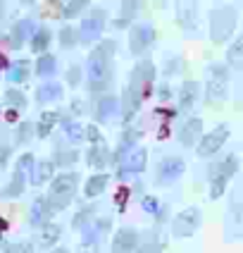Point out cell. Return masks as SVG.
<instances>
[{
  "label": "cell",
  "mask_w": 243,
  "mask_h": 253,
  "mask_svg": "<svg viewBox=\"0 0 243 253\" xmlns=\"http://www.w3.org/2000/svg\"><path fill=\"white\" fill-rule=\"evenodd\" d=\"M112 55L114 41H103L88 55V84L91 91H103L112 82Z\"/></svg>",
  "instance_id": "obj_1"
},
{
  "label": "cell",
  "mask_w": 243,
  "mask_h": 253,
  "mask_svg": "<svg viewBox=\"0 0 243 253\" xmlns=\"http://www.w3.org/2000/svg\"><path fill=\"white\" fill-rule=\"evenodd\" d=\"M76 184H79V174L76 172H65V174H57L55 182L50 184V194L45 198L48 203V211L50 215L53 212L65 211L74 198V191H76Z\"/></svg>",
  "instance_id": "obj_2"
},
{
  "label": "cell",
  "mask_w": 243,
  "mask_h": 253,
  "mask_svg": "<svg viewBox=\"0 0 243 253\" xmlns=\"http://www.w3.org/2000/svg\"><path fill=\"white\" fill-rule=\"evenodd\" d=\"M236 172H239V158H236V155H227L224 160L210 165L208 177H210V198H212V201L224 196L229 179H231Z\"/></svg>",
  "instance_id": "obj_3"
},
{
  "label": "cell",
  "mask_w": 243,
  "mask_h": 253,
  "mask_svg": "<svg viewBox=\"0 0 243 253\" xmlns=\"http://www.w3.org/2000/svg\"><path fill=\"white\" fill-rule=\"evenodd\" d=\"M236 22H239V17H236V10L234 7H217L210 12V39L214 43H224L231 39V34H234V29H236Z\"/></svg>",
  "instance_id": "obj_4"
},
{
  "label": "cell",
  "mask_w": 243,
  "mask_h": 253,
  "mask_svg": "<svg viewBox=\"0 0 243 253\" xmlns=\"http://www.w3.org/2000/svg\"><path fill=\"white\" fill-rule=\"evenodd\" d=\"M205 96L210 103H222L229 96V67L222 62H212L208 67V84H205Z\"/></svg>",
  "instance_id": "obj_5"
},
{
  "label": "cell",
  "mask_w": 243,
  "mask_h": 253,
  "mask_svg": "<svg viewBox=\"0 0 243 253\" xmlns=\"http://www.w3.org/2000/svg\"><path fill=\"white\" fill-rule=\"evenodd\" d=\"M243 237V186H236L231 194V203L227 211V239H241Z\"/></svg>",
  "instance_id": "obj_6"
},
{
  "label": "cell",
  "mask_w": 243,
  "mask_h": 253,
  "mask_svg": "<svg viewBox=\"0 0 243 253\" xmlns=\"http://www.w3.org/2000/svg\"><path fill=\"white\" fill-rule=\"evenodd\" d=\"M200 222H203L200 208H196V206L184 208V211L174 217V222H172V237H176V239L193 237V234H196V229L200 227Z\"/></svg>",
  "instance_id": "obj_7"
},
{
  "label": "cell",
  "mask_w": 243,
  "mask_h": 253,
  "mask_svg": "<svg viewBox=\"0 0 243 253\" xmlns=\"http://www.w3.org/2000/svg\"><path fill=\"white\" fill-rule=\"evenodd\" d=\"M155 79V67L150 60H141L134 72H131V79H129V88H134L136 93H141V98H145L150 93V86Z\"/></svg>",
  "instance_id": "obj_8"
},
{
  "label": "cell",
  "mask_w": 243,
  "mask_h": 253,
  "mask_svg": "<svg viewBox=\"0 0 243 253\" xmlns=\"http://www.w3.org/2000/svg\"><path fill=\"white\" fill-rule=\"evenodd\" d=\"M229 139V125H217L212 131H208L203 139L198 141V155L200 158H210L217 151H222V146Z\"/></svg>",
  "instance_id": "obj_9"
},
{
  "label": "cell",
  "mask_w": 243,
  "mask_h": 253,
  "mask_svg": "<svg viewBox=\"0 0 243 253\" xmlns=\"http://www.w3.org/2000/svg\"><path fill=\"white\" fill-rule=\"evenodd\" d=\"M176 19H179V27L184 29L186 34H198L200 31V12L193 0H179L176 2Z\"/></svg>",
  "instance_id": "obj_10"
},
{
  "label": "cell",
  "mask_w": 243,
  "mask_h": 253,
  "mask_svg": "<svg viewBox=\"0 0 243 253\" xmlns=\"http://www.w3.org/2000/svg\"><path fill=\"white\" fill-rule=\"evenodd\" d=\"M184 169H186V163L181 158H176V155L165 158V160L157 165V184H160V186H170L172 182H176V179L184 174Z\"/></svg>",
  "instance_id": "obj_11"
},
{
  "label": "cell",
  "mask_w": 243,
  "mask_h": 253,
  "mask_svg": "<svg viewBox=\"0 0 243 253\" xmlns=\"http://www.w3.org/2000/svg\"><path fill=\"white\" fill-rule=\"evenodd\" d=\"M153 39H155L153 27L150 24H139V27L131 29V34H129V50L134 55H141V53H145L150 48Z\"/></svg>",
  "instance_id": "obj_12"
},
{
  "label": "cell",
  "mask_w": 243,
  "mask_h": 253,
  "mask_svg": "<svg viewBox=\"0 0 243 253\" xmlns=\"http://www.w3.org/2000/svg\"><path fill=\"white\" fill-rule=\"evenodd\" d=\"M103 24H105V12L103 10H93V14L86 17L84 24H81V41L84 43L98 41L100 34H103Z\"/></svg>",
  "instance_id": "obj_13"
},
{
  "label": "cell",
  "mask_w": 243,
  "mask_h": 253,
  "mask_svg": "<svg viewBox=\"0 0 243 253\" xmlns=\"http://www.w3.org/2000/svg\"><path fill=\"white\" fill-rule=\"evenodd\" d=\"M139 249V232L131 227H122L112 239V253H134Z\"/></svg>",
  "instance_id": "obj_14"
},
{
  "label": "cell",
  "mask_w": 243,
  "mask_h": 253,
  "mask_svg": "<svg viewBox=\"0 0 243 253\" xmlns=\"http://www.w3.org/2000/svg\"><path fill=\"white\" fill-rule=\"evenodd\" d=\"M200 134H203V122H200L198 117H191V120L179 129V141L188 148V146H196V143H198Z\"/></svg>",
  "instance_id": "obj_15"
},
{
  "label": "cell",
  "mask_w": 243,
  "mask_h": 253,
  "mask_svg": "<svg viewBox=\"0 0 243 253\" xmlns=\"http://www.w3.org/2000/svg\"><path fill=\"white\" fill-rule=\"evenodd\" d=\"M141 93H136L134 88H129L124 91V96H122V108H119V113H122V117H124V122H129L134 115L139 113V108H141Z\"/></svg>",
  "instance_id": "obj_16"
},
{
  "label": "cell",
  "mask_w": 243,
  "mask_h": 253,
  "mask_svg": "<svg viewBox=\"0 0 243 253\" xmlns=\"http://www.w3.org/2000/svg\"><path fill=\"white\" fill-rule=\"evenodd\" d=\"M145 160H148V153L143 151V148H136L134 153L129 155L127 160H124V168H122V177H129V174H139L145 169Z\"/></svg>",
  "instance_id": "obj_17"
},
{
  "label": "cell",
  "mask_w": 243,
  "mask_h": 253,
  "mask_svg": "<svg viewBox=\"0 0 243 253\" xmlns=\"http://www.w3.org/2000/svg\"><path fill=\"white\" fill-rule=\"evenodd\" d=\"M200 96V84L198 82H186L181 86V93H179V110H191L196 105V100Z\"/></svg>",
  "instance_id": "obj_18"
},
{
  "label": "cell",
  "mask_w": 243,
  "mask_h": 253,
  "mask_svg": "<svg viewBox=\"0 0 243 253\" xmlns=\"http://www.w3.org/2000/svg\"><path fill=\"white\" fill-rule=\"evenodd\" d=\"M227 65L231 67V70H236V72H241L243 74V34L241 36H236V41L229 45Z\"/></svg>",
  "instance_id": "obj_19"
},
{
  "label": "cell",
  "mask_w": 243,
  "mask_h": 253,
  "mask_svg": "<svg viewBox=\"0 0 243 253\" xmlns=\"http://www.w3.org/2000/svg\"><path fill=\"white\" fill-rule=\"evenodd\" d=\"M48 217H50V211H48L45 198H36L34 206H31V211H29V222H31V227H43Z\"/></svg>",
  "instance_id": "obj_20"
},
{
  "label": "cell",
  "mask_w": 243,
  "mask_h": 253,
  "mask_svg": "<svg viewBox=\"0 0 243 253\" xmlns=\"http://www.w3.org/2000/svg\"><path fill=\"white\" fill-rule=\"evenodd\" d=\"M34 22L31 19H22V22H17L12 29V45L14 48H22L24 45V41H27L29 36H34Z\"/></svg>",
  "instance_id": "obj_21"
},
{
  "label": "cell",
  "mask_w": 243,
  "mask_h": 253,
  "mask_svg": "<svg viewBox=\"0 0 243 253\" xmlns=\"http://www.w3.org/2000/svg\"><path fill=\"white\" fill-rule=\"evenodd\" d=\"M107 163H110V151H107L105 141L93 143V148L88 151V165L91 168H105Z\"/></svg>",
  "instance_id": "obj_22"
},
{
  "label": "cell",
  "mask_w": 243,
  "mask_h": 253,
  "mask_svg": "<svg viewBox=\"0 0 243 253\" xmlns=\"http://www.w3.org/2000/svg\"><path fill=\"white\" fill-rule=\"evenodd\" d=\"M53 172H55V165H53L50 160H41L38 165L31 168V182L36 184V186H41V184H45L48 179H53Z\"/></svg>",
  "instance_id": "obj_23"
},
{
  "label": "cell",
  "mask_w": 243,
  "mask_h": 253,
  "mask_svg": "<svg viewBox=\"0 0 243 253\" xmlns=\"http://www.w3.org/2000/svg\"><path fill=\"white\" fill-rule=\"evenodd\" d=\"M117 113H119V100L114 98V96H105V98H100V103H98V120L100 122L112 120Z\"/></svg>",
  "instance_id": "obj_24"
},
{
  "label": "cell",
  "mask_w": 243,
  "mask_h": 253,
  "mask_svg": "<svg viewBox=\"0 0 243 253\" xmlns=\"http://www.w3.org/2000/svg\"><path fill=\"white\" fill-rule=\"evenodd\" d=\"M107 182H110V177H107V174H96V177H91V179L86 182V186H84L86 198H96V196H100V194L105 191Z\"/></svg>",
  "instance_id": "obj_25"
},
{
  "label": "cell",
  "mask_w": 243,
  "mask_h": 253,
  "mask_svg": "<svg viewBox=\"0 0 243 253\" xmlns=\"http://www.w3.org/2000/svg\"><path fill=\"white\" fill-rule=\"evenodd\" d=\"M62 98V86L60 84H43L36 91V100L38 103H55Z\"/></svg>",
  "instance_id": "obj_26"
},
{
  "label": "cell",
  "mask_w": 243,
  "mask_h": 253,
  "mask_svg": "<svg viewBox=\"0 0 243 253\" xmlns=\"http://www.w3.org/2000/svg\"><path fill=\"white\" fill-rule=\"evenodd\" d=\"M29 65L27 60H19V62H14V65H10V70H7V79L12 82V84H22L24 79L29 77Z\"/></svg>",
  "instance_id": "obj_27"
},
{
  "label": "cell",
  "mask_w": 243,
  "mask_h": 253,
  "mask_svg": "<svg viewBox=\"0 0 243 253\" xmlns=\"http://www.w3.org/2000/svg\"><path fill=\"white\" fill-rule=\"evenodd\" d=\"M24 182H27V177H24V172H19V169H14L12 174V182H10V186L5 189V196H22V191H24Z\"/></svg>",
  "instance_id": "obj_28"
},
{
  "label": "cell",
  "mask_w": 243,
  "mask_h": 253,
  "mask_svg": "<svg viewBox=\"0 0 243 253\" xmlns=\"http://www.w3.org/2000/svg\"><path fill=\"white\" fill-rule=\"evenodd\" d=\"M48 43H50V31H48V29L34 31V36H31V50H34V53H43V50L48 48Z\"/></svg>",
  "instance_id": "obj_29"
},
{
  "label": "cell",
  "mask_w": 243,
  "mask_h": 253,
  "mask_svg": "<svg viewBox=\"0 0 243 253\" xmlns=\"http://www.w3.org/2000/svg\"><path fill=\"white\" fill-rule=\"evenodd\" d=\"M55 57L53 55H41L38 57V62H36V74L38 77H50V74H55Z\"/></svg>",
  "instance_id": "obj_30"
},
{
  "label": "cell",
  "mask_w": 243,
  "mask_h": 253,
  "mask_svg": "<svg viewBox=\"0 0 243 253\" xmlns=\"http://www.w3.org/2000/svg\"><path fill=\"white\" fill-rule=\"evenodd\" d=\"M60 239V227L57 225H43V234H41V246H53Z\"/></svg>",
  "instance_id": "obj_31"
},
{
  "label": "cell",
  "mask_w": 243,
  "mask_h": 253,
  "mask_svg": "<svg viewBox=\"0 0 243 253\" xmlns=\"http://www.w3.org/2000/svg\"><path fill=\"white\" fill-rule=\"evenodd\" d=\"M57 122V113H43L41 125H38V136H48Z\"/></svg>",
  "instance_id": "obj_32"
},
{
  "label": "cell",
  "mask_w": 243,
  "mask_h": 253,
  "mask_svg": "<svg viewBox=\"0 0 243 253\" xmlns=\"http://www.w3.org/2000/svg\"><path fill=\"white\" fill-rule=\"evenodd\" d=\"M86 7H88V0H69L62 14H65L67 19H71V17H79V14L84 12Z\"/></svg>",
  "instance_id": "obj_33"
},
{
  "label": "cell",
  "mask_w": 243,
  "mask_h": 253,
  "mask_svg": "<svg viewBox=\"0 0 243 253\" xmlns=\"http://www.w3.org/2000/svg\"><path fill=\"white\" fill-rule=\"evenodd\" d=\"M34 134H36V126L31 125V122H22V125L17 126V143H29V141L34 139Z\"/></svg>",
  "instance_id": "obj_34"
},
{
  "label": "cell",
  "mask_w": 243,
  "mask_h": 253,
  "mask_svg": "<svg viewBox=\"0 0 243 253\" xmlns=\"http://www.w3.org/2000/svg\"><path fill=\"white\" fill-rule=\"evenodd\" d=\"M65 134H67V139L74 141V143L84 141V129H81V125H76V122H67V125H65Z\"/></svg>",
  "instance_id": "obj_35"
},
{
  "label": "cell",
  "mask_w": 243,
  "mask_h": 253,
  "mask_svg": "<svg viewBox=\"0 0 243 253\" xmlns=\"http://www.w3.org/2000/svg\"><path fill=\"white\" fill-rule=\"evenodd\" d=\"M76 158H79L76 151H57L55 153V165L67 168V165H74V163H76Z\"/></svg>",
  "instance_id": "obj_36"
},
{
  "label": "cell",
  "mask_w": 243,
  "mask_h": 253,
  "mask_svg": "<svg viewBox=\"0 0 243 253\" xmlns=\"http://www.w3.org/2000/svg\"><path fill=\"white\" fill-rule=\"evenodd\" d=\"M5 100L12 105V108H17V110H22L24 105H27V98H24V93L22 91H14V88H10L7 93H5Z\"/></svg>",
  "instance_id": "obj_37"
},
{
  "label": "cell",
  "mask_w": 243,
  "mask_h": 253,
  "mask_svg": "<svg viewBox=\"0 0 243 253\" xmlns=\"http://www.w3.org/2000/svg\"><path fill=\"white\" fill-rule=\"evenodd\" d=\"M76 41H79V36H76V31L71 27H65L62 31H60V43L65 45V48H71V45H76Z\"/></svg>",
  "instance_id": "obj_38"
},
{
  "label": "cell",
  "mask_w": 243,
  "mask_h": 253,
  "mask_svg": "<svg viewBox=\"0 0 243 253\" xmlns=\"http://www.w3.org/2000/svg\"><path fill=\"white\" fill-rule=\"evenodd\" d=\"M5 253H34V246L27 244V241H17V244H12V246H7Z\"/></svg>",
  "instance_id": "obj_39"
},
{
  "label": "cell",
  "mask_w": 243,
  "mask_h": 253,
  "mask_svg": "<svg viewBox=\"0 0 243 253\" xmlns=\"http://www.w3.org/2000/svg\"><path fill=\"white\" fill-rule=\"evenodd\" d=\"M31 168H34V155H31V153L22 155V158L17 160V169H19V172H24V174H27Z\"/></svg>",
  "instance_id": "obj_40"
},
{
  "label": "cell",
  "mask_w": 243,
  "mask_h": 253,
  "mask_svg": "<svg viewBox=\"0 0 243 253\" xmlns=\"http://www.w3.org/2000/svg\"><path fill=\"white\" fill-rule=\"evenodd\" d=\"M141 206H143V211L150 212V215H157V211H160V206H157V198L155 196H145Z\"/></svg>",
  "instance_id": "obj_41"
},
{
  "label": "cell",
  "mask_w": 243,
  "mask_h": 253,
  "mask_svg": "<svg viewBox=\"0 0 243 253\" xmlns=\"http://www.w3.org/2000/svg\"><path fill=\"white\" fill-rule=\"evenodd\" d=\"M10 158V143H7V136L0 134V165H5Z\"/></svg>",
  "instance_id": "obj_42"
},
{
  "label": "cell",
  "mask_w": 243,
  "mask_h": 253,
  "mask_svg": "<svg viewBox=\"0 0 243 253\" xmlns=\"http://www.w3.org/2000/svg\"><path fill=\"white\" fill-rule=\"evenodd\" d=\"M139 10V0H124V5H122V17H134Z\"/></svg>",
  "instance_id": "obj_43"
},
{
  "label": "cell",
  "mask_w": 243,
  "mask_h": 253,
  "mask_svg": "<svg viewBox=\"0 0 243 253\" xmlns=\"http://www.w3.org/2000/svg\"><path fill=\"white\" fill-rule=\"evenodd\" d=\"M84 136L91 141V143H100V141H105V139H103V134H100V129H98V126H93V125L86 126V134H84Z\"/></svg>",
  "instance_id": "obj_44"
},
{
  "label": "cell",
  "mask_w": 243,
  "mask_h": 253,
  "mask_svg": "<svg viewBox=\"0 0 243 253\" xmlns=\"http://www.w3.org/2000/svg\"><path fill=\"white\" fill-rule=\"evenodd\" d=\"M67 82H69L71 86L79 84V82H81V70H79V67H69V72H67Z\"/></svg>",
  "instance_id": "obj_45"
},
{
  "label": "cell",
  "mask_w": 243,
  "mask_h": 253,
  "mask_svg": "<svg viewBox=\"0 0 243 253\" xmlns=\"http://www.w3.org/2000/svg\"><path fill=\"white\" fill-rule=\"evenodd\" d=\"M127 196H129V189H119V191H117V206H119V211L124 208V201H127Z\"/></svg>",
  "instance_id": "obj_46"
},
{
  "label": "cell",
  "mask_w": 243,
  "mask_h": 253,
  "mask_svg": "<svg viewBox=\"0 0 243 253\" xmlns=\"http://www.w3.org/2000/svg\"><path fill=\"white\" fill-rule=\"evenodd\" d=\"M236 100H239V105H243V82L239 84V88H236Z\"/></svg>",
  "instance_id": "obj_47"
},
{
  "label": "cell",
  "mask_w": 243,
  "mask_h": 253,
  "mask_svg": "<svg viewBox=\"0 0 243 253\" xmlns=\"http://www.w3.org/2000/svg\"><path fill=\"white\" fill-rule=\"evenodd\" d=\"M5 120H7V122H14V120H17V110H10V113L5 115Z\"/></svg>",
  "instance_id": "obj_48"
},
{
  "label": "cell",
  "mask_w": 243,
  "mask_h": 253,
  "mask_svg": "<svg viewBox=\"0 0 243 253\" xmlns=\"http://www.w3.org/2000/svg\"><path fill=\"white\" fill-rule=\"evenodd\" d=\"M160 98H170V91H167V86H162V91H160Z\"/></svg>",
  "instance_id": "obj_49"
},
{
  "label": "cell",
  "mask_w": 243,
  "mask_h": 253,
  "mask_svg": "<svg viewBox=\"0 0 243 253\" xmlns=\"http://www.w3.org/2000/svg\"><path fill=\"white\" fill-rule=\"evenodd\" d=\"M0 67H5V57H0Z\"/></svg>",
  "instance_id": "obj_50"
},
{
  "label": "cell",
  "mask_w": 243,
  "mask_h": 253,
  "mask_svg": "<svg viewBox=\"0 0 243 253\" xmlns=\"http://www.w3.org/2000/svg\"><path fill=\"white\" fill-rule=\"evenodd\" d=\"M53 253H67V251H65V249H57V251H53Z\"/></svg>",
  "instance_id": "obj_51"
},
{
  "label": "cell",
  "mask_w": 243,
  "mask_h": 253,
  "mask_svg": "<svg viewBox=\"0 0 243 253\" xmlns=\"http://www.w3.org/2000/svg\"><path fill=\"white\" fill-rule=\"evenodd\" d=\"M86 253H91V249H88V246H86ZM93 253H96V251H93Z\"/></svg>",
  "instance_id": "obj_52"
},
{
  "label": "cell",
  "mask_w": 243,
  "mask_h": 253,
  "mask_svg": "<svg viewBox=\"0 0 243 253\" xmlns=\"http://www.w3.org/2000/svg\"><path fill=\"white\" fill-rule=\"evenodd\" d=\"M27 2H34V0H27Z\"/></svg>",
  "instance_id": "obj_53"
},
{
  "label": "cell",
  "mask_w": 243,
  "mask_h": 253,
  "mask_svg": "<svg viewBox=\"0 0 243 253\" xmlns=\"http://www.w3.org/2000/svg\"><path fill=\"white\" fill-rule=\"evenodd\" d=\"M53 2H57V0H53Z\"/></svg>",
  "instance_id": "obj_54"
},
{
  "label": "cell",
  "mask_w": 243,
  "mask_h": 253,
  "mask_svg": "<svg viewBox=\"0 0 243 253\" xmlns=\"http://www.w3.org/2000/svg\"><path fill=\"white\" fill-rule=\"evenodd\" d=\"M241 5H243V0H241Z\"/></svg>",
  "instance_id": "obj_55"
},
{
  "label": "cell",
  "mask_w": 243,
  "mask_h": 253,
  "mask_svg": "<svg viewBox=\"0 0 243 253\" xmlns=\"http://www.w3.org/2000/svg\"><path fill=\"white\" fill-rule=\"evenodd\" d=\"M0 222H2V220H0Z\"/></svg>",
  "instance_id": "obj_56"
}]
</instances>
